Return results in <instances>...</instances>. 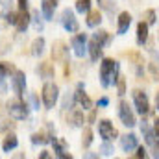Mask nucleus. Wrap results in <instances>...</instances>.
<instances>
[{
  "instance_id": "obj_35",
  "label": "nucleus",
  "mask_w": 159,
  "mask_h": 159,
  "mask_svg": "<svg viewBox=\"0 0 159 159\" xmlns=\"http://www.w3.org/2000/svg\"><path fill=\"white\" fill-rule=\"evenodd\" d=\"M137 152H135V157H146L148 154H146V148H143V146H137L135 148Z\"/></svg>"
},
{
  "instance_id": "obj_44",
  "label": "nucleus",
  "mask_w": 159,
  "mask_h": 159,
  "mask_svg": "<svg viewBox=\"0 0 159 159\" xmlns=\"http://www.w3.org/2000/svg\"><path fill=\"white\" fill-rule=\"evenodd\" d=\"M94 120H96V109H93L89 115V122H94Z\"/></svg>"
},
{
  "instance_id": "obj_34",
  "label": "nucleus",
  "mask_w": 159,
  "mask_h": 159,
  "mask_svg": "<svg viewBox=\"0 0 159 159\" xmlns=\"http://www.w3.org/2000/svg\"><path fill=\"white\" fill-rule=\"evenodd\" d=\"M126 56H128V57H129L137 67H141V65H143V57H141V54H137V52H129V54H126Z\"/></svg>"
},
{
  "instance_id": "obj_30",
  "label": "nucleus",
  "mask_w": 159,
  "mask_h": 159,
  "mask_svg": "<svg viewBox=\"0 0 159 159\" xmlns=\"http://www.w3.org/2000/svg\"><path fill=\"white\" fill-rule=\"evenodd\" d=\"M115 83H117L119 96H124V94H126V78H124L120 72H119V76H117V80H115Z\"/></svg>"
},
{
  "instance_id": "obj_45",
  "label": "nucleus",
  "mask_w": 159,
  "mask_h": 159,
  "mask_svg": "<svg viewBox=\"0 0 159 159\" xmlns=\"http://www.w3.org/2000/svg\"><path fill=\"white\" fill-rule=\"evenodd\" d=\"M0 4H2V6H4V7H7V6H9V4H11V0H0Z\"/></svg>"
},
{
  "instance_id": "obj_43",
  "label": "nucleus",
  "mask_w": 159,
  "mask_h": 159,
  "mask_svg": "<svg viewBox=\"0 0 159 159\" xmlns=\"http://www.w3.org/2000/svg\"><path fill=\"white\" fill-rule=\"evenodd\" d=\"M30 100H32V104H34V107H35V109H39V102H37V98H35V94H32V96H30Z\"/></svg>"
},
{
  "instance_id": "obj_27",
  "label": "nucleus",
  "mask_w": 159,
  "mask_h": 159,
  "mask_svg": "<svg viewBox=\"0 0 159 159\" xmlns=\"http://www.w3.org/2000/svg\"><path fill=\"white\" fill-rule=\"evenodd\" d=\"M93 39L98 41V43H100L102 46H106V44L109 43V39H111V37H109V34H107L106 30H98V32H96V34L93 35Z\"/></svg>"
},
{
  "instance_id": "obj_32",
  "label": "nucleus",
  "mask_w": 159,
  "mask_h": 159,
  "mask_svg": "<svg viewBox=\"0 0 159 159\" xmlns=\"http://www.w3.org/2000/svg\"><path fill=\"white\" fill-rule=\"evenodd\" d=\"M100 152H102V156H111L115 152V148H113V144H109V141H104V144L100 146Z\"/></svg>"
},
{
  "instance_id": "obj_1",
  "label": "nucleus",
  "mask_w": 159,
  "mask_h": 159,
  "mask_svg": "<svg viewBox=\"0 0 159 159\" xmlns=\"http://www.w3.org/2000/svg\"><path fill=\"white\" fill-rule=\"evenodd\" d=\"M117 76H119L117 61L111 57H104L100 63V83H102V87H109L111 83H115Z\"/></svg>"
},
{
  "instance_id": "obj_5",
  "label": "nucleus",
  "mask_w": 159,
  "mask_h": 159,
  "mask_svg": "<svg viewBox=\"0 0 159 159\" xmlns=\"http://www.w3.org/2000/svg\"><path fill=\"white\" fill-rule=\"evenodd\" d=\"M119 119H120V122H122L124 126H128V128H133V126L137 124V119H135L133 109H131L129 104L124 102V100L119 102Z\"/></svg>"
},
{
  "instance_id": "obj_29",
  "label": "nucleus",
  "mask_w": 159,
  "mask_h": 159,
  "mask_svg": "<svg viewBox=\"0 0 159 159\" xmlns=\"http://www.w3.org/2000/svg\"><path fill=\"white\" fill-rule=\"evenodd\" d=\"M143 19H144V22H146L148 26H152V24H156V22H157V15H156V11H154V9H146V11H144V15H143Z\"/></svg>"
},
{
  "instance_id": "obj_39",
  "label": "nucleus",
  "mask_w": 159,
  "mask_h": 159,
  "mask_svg": "<svg viewBox=\"0 0 159 159\" xmlns=\"http://www.w3.org/2000/svg\"><path fill=\"white\" fill-rule=\"evenodd\" d=\"M154 157H159V137L156 139V143H154Z\"/></svg>"
},
{
  "instance_id": "obj_3",
  "label": "nucleus",
  "mask_w": 159,
  "mask_h": 159,
  "mask_svg": "<svg viewBox=\"0 0 159 159\" xmlns=\"http://www.w3.org/2000/svg\"><path fill=\"white\" fill-rule=\"evenodd\" d=\"M6 109H7L9 117H13L15 120H24L28 117V107L20 100H9L6 104Z\"/></svg>"
},
{
  "instance_id": "obj_9",
  "label": "nucleus",
  "mask_w": 159,
  "mask_h": 159,
  "mask_svg": "<svg viewBox=\"0 0 159 159\" xmlns=\"http://www.w3.org/2000/svg\"><path fill=\"white\" fill-rule=\"evenodd\" d=\"M24 85H26V76L22 70H13V78H11V87L13 91L17 93V96H22L24 94Z\"/></svg>"
},
{
  "instance_id": "obj_38",
  "label": "nucleus",
  "mask_w": 159,
  "mask_h": 159,
  "mask_svg": "<svg viewBox=\"0 0 159 159\" xmlns=\"http://www.w3.org/2000/svg\"><path fill=\"white\" fill-rule=\"evenodd\" d=\"M6 17H7V19H6V20H7V22H9V24H15V20H17V13H7V15H6Z\"/></svg>"
},
{
  "instance_id": "obj_28",
  "label": "nucleus",
  "mask_w": 159,
  "mask_h": 159,
  "mask_svg": "<svg viewBox=\"0 0 159 159\" xmlns=\"http://www.w3.org/2000/svg\"><path fill=\"white\" fill-rule=\"evenodd\" d=\"M15 70V67L11 63H6V61H0V78L4 80L6 76H9L11 72Z\"/></svg>"
},
{
  "instance_id": "obj_8",
  "label": "nucleus",
  "mask_w": 159,
  "mask_h": 159,
  "mask_svg": "<svg viewBox=\"0 0 159 159\" xmlns=\"http://www.w3.org/2000/svg\"><path fill=\"white\" fill-rule=\"evenodd\" d=\"M52 59L57 63H65L69 59V46L63 41H56L52 46Z\"/></svg>"
},
{
  "instance_id": "obj_37",
  "label": "nucleus",
  "mask_w": 159,
  "mask_h": 159,
  "mask_svg": "<svg viewBox=\"0 0 159 159\" xmlns=\"http://www.w3.org/2000/svg\"><path fill=\"white\" fill-rule=\"evenodd\" d=\"M35 28H37V32H41L43 30V20H41V17H39V13H35Z\"/></svg>"
},
{
  "instance_id": "obj_11",
  "label": "nucleus",
  "mask_w": 159,
  "mask_h": 159,
  "mask_svg": "<svg viewBox=\"0 0 159 159\" xmlns=\"http://www.w3.org/2000/svg\"><path fill=\"white\" fill-rule=\"evenodd\" d=\"M74 100L78 102L83 109H93V100L87 96V93H85V89H83V83H78L76 93H74Z\"/></svg>"
},
{
  "instance_id": "obj_22",
  "label": "nucleus",
  "mask_w": 159,
  "mask_h": 159,
  "mask_svg": "<svg viewBox=\"0 0 159 159\" xmlns=\"http://www.w3.org/2000/svg\"><path fill=\"white\" fill-rule=\"evenodd\" d=\"M17 144H19V139L15 137V133H7L4 137V143H2V150L4 152H11L13 148H17Z\"/></svg>"
},
{
  "instance_id": "obj_24",
  "label": "nucleus",
  "mask_w": 159,
  "mask_h": 159,
  "mask_svg": "<svg viewBox=\"0 0 159 159\" xmlns=\"http://www.w3.org/2000/svg\"><path fill=\"white\" fill-rule=\"evenodd\" d=\"M141 131L144 133V141H146L150 146H154V143H156V139H157V137L154 135V129H152L148 124H144V122H143V124H141Z\"/></svg>"
},
{
  "instance_id": "obj_40",
  "label": "nucleus",
  "mask_w": 159,
  "mask_h": 159,
  "mask_svg": "<svg viewBox=\"0 0 159 159\" xmlns=\"http://www.w3.org/2000/svg\"><path fill=\"white\" fill-rule=\"evenodd\" d=\"M152 129H154V135H156V137H159V119L154 120V128H152Z\"/></svg>"
},
{
  "instance_id": "obj_12",
  "label": "nucleus",
  "mask_w": 159,
  "mask_h": 159,
  "mask_svg": "<svg viewBox=\"0 0 159 159\" xmlns=\"http://www.w3.org/2000/svg\"><path fill=\"white\" fill-rule=\"evenodd\" d=\"M120 146H122L124 152H133V150L139 146L137 135H135V133H126V135H122V137H120Z\"/></svg>"
},
{
  "instance_id": "obj_6",
  "label": "nucleus",
  "mask_w": 159,
  "mask_h": 159,
  "mask_svg": "<svg viewBox=\"0 0 159 159\" xmlns=\"http://www.w3.org/2000/svg\"><path fill=\"white\" fill-rule=\"evenodd\" d=\"M98 133H100V137L104 139V141H115L117 137H119V133H117V129H115V126H113V122L107 119H102L98 122Z\"/></svg>"
},
{
  "instance_id": "obj_42",
  "label": "nucleus",
  "mask_w": 159,
  "mask_h": 159,
  "mask_svg": "<svg viewBox=\"0 0 159 159\" xmlns=\"http://www.w3.org/2000/svg\"><path fill=\"white\" fill-rule=\"evenodd\" d=\"M19 9H28V0H19Z\"/></svg>"
},
{
  "instance_id": "obj_2",
  "label": "nucleus",
  "mask_w": 159,
  "mask_h": 159,
  "mask_svg": "<svg viewBox=\"0 0 159 159\" xmlns=\"http://www.w3.org/2000/svg\"><path fill=\"white\" fill-rule=\"evenodd\" d=\"M43 104L46 109H52L56 104H57V98H59V87L52 81H46L43 85Z\"/></svg>"
},
{
  "instance_id": "obj_4",
  "label": "nucleus",
  "mask_w": 159,
  "mask_h": 159,
  "mask_svg": "<svg viewBox=\"0 0 159 159\" xmlns=\"http://www.w3.org/2000/svg\"><path fill=\"white\" fill-rule=\"evenodd\" d=\"M131 94H133V104H135V107H137L139 115L146 117V115L150 113V100H148L146 93H144V91H141V89H135Z\"/></svg>"
},
{
  "instance_id": "obj_7",
  "label": "nucleus",
  "mask_w": 159,
  "mask_h": 159,
  "mask_svg": "<svg viewBox=\"0 0 159 159\" xmlns=\"http://www.w3.org/2000/svg\"><path fill=\"white\" fill-rule=\"evenodd\" d=\"M61 24H63V28H65L69 34H76V32L80 30L78 20H76L74 13H72L70 9H65V11L61 13Z\"/></svg>"
},
{
  "instance_id": "obj_25",
  "label": "nucleus",
  "mask_w": 159,
  "mask_h": 159,
  "mask_svg": "<svg viewBox=\"0 0 159 159\" xmlns=\"http://www.w3.org/2000/svg\"><path fill=\"white\" fill-rule=\"evenodd\" d=\"M44 52V39L43 37H37V39L32 43V54L34 56H41Z\"/></svg>"
},
{
  "instance_id": "obj_18",
  "label": "nucleus",
  "mask_w": 159,
  "mask_h": 159,
  "mask_svg": "<svg viewBox=\"0 0 159 159\" xmlns=\"http://www.w3.org/2000/svg\"><path fill=\"white\" fill-rule=\"evenodd\" d=\"M87 26L89 28H96L100 22H102V13L98 11V9H89L87 11Z\"/></svg>"
},
{
  "instance_id": "obj_23",
  "label": "nucleus",
  "mask_w": 159,
  "mask_h": 159,
  "mask_svg": "<svg viewBox=\"0 0 159 159\" xmlns=\"http://www.w3.org/2000/svg\"><path fill=\"white\" fill-rule=\"evenodd\" d=\"M52 133H44V131H37L32 135V143L34 144H46V143H52Z\"/></svg>"
},
{
  "instance_id": "obj_19",
  "label": "nucleus",
  "mask_w": 159,
  "mask_h": 159,
  "mask_svg": "<svg viewBox=\"0 0 159 159\" xmlns=\"http://www.w3.org/2000/svg\"><path fill=\"white\" fill-rule=\"evenodd\" d=\"M37 74L41 78H54V65L50 61H43L37 67Z\"/></svg>"
},
{
  "instance_id": "obj_48",
  "label": "nucleus",
  "mask_w": 159,
  "mask_h": 159,
  "mask_svg": "<svg viewBox=\"0 0 159 159\" xmlns=\"http://www.w3.org/2000/svg\"><path fill=\"white\" fill-rule=\"evenodd\" d=\"M0 81H2V78H0ZM4 89H6V85H4V83H0V91H4Z\"/></svg>"
},
{
  "instance_id": "obj_10",
  "label": "nucleus",
  "mask_w": 159,
  "mask_h": 159,
  "mask_svg": "<svg viewBox=\"0 0 159 159\" xmlns=\"http://www.w3.org/2000/svg\"><path fill=\"white\" fill-rule=\"evenodd\" d=\"M72 48H74V54L78 56V57H83L85 56V52H87V35L85 34H78L76 32V35L72 37Z\"/></svg>"
},
{
  "instance_id": "obj_31",
  "label": "nucleus",
  "mask_w": 159,
  "mask_h": 159,
  "mask_svg": "<svg viewBox=\"0 0 159 159\" xmlns=\"http://www.w3.org/2000/svg\"><path fill=\"white\" fill-rule=\"evenodd\" d=\"M91 9V0H76V11L87 13Z\"/></svg>"
},
{
  "instance_id": "obj_20",
  "label": "nucleus",
  "mask_w": 159,
  "mask_h": 159,
  "mask_svg": "<svg viewBox=\"0 0 159 159\" xmlns=\"http://www.w3.org/2000/svg\"><path fill=\"white\" fill-rule=\"evenodd\" d=\"M148 24L144 22V20H141L139 24H137V43L139 44H144L146 41H148Z\"/></svg>"
},
{
  "instance_id": "obj_41",
  "label": "nucleus",
  "mask_w": 159,
  "mask_h": 159,
  "mask_svg": "<svg viewBox=\"0 0 159 159\" xmlns=\"http://www.w3.org/2000/svg\"><path fill=\"white\" fill-rule=\"evenodd\" d=\"M107 104H109V100H107V98H106V96H104V98H100V100H98V106H100V107H106V106H107Z\"/></svg>"
},
{
  "instance_id": "obj_33",
  "label": "nucleus",
  "mask_w": 159,
  "mask_h": 159,
  "mask_svg": "<svg viewBox=\"0 0 159 159\" xmlns=\"http://www.w3.org/2000/svg\"><path fill=\"white\" fill-rule=\"evenodd\" d=\"M98 7H102L106 11H113L115 4H113V0H98Z\"/></svg>"
},
{
  "instance_id": "obj_26",
  "label": "nucleus",
  "mask_w": 159,
  "mask_h": 159,
  "mask_svg": "<svg viewBox=\"0 0 159 159\" xmlns=\"http://www.w3.org/2000/svg\"><path fill=\"white\" fill-rule=\"evenodd\" d=\"M93 144V129L91 128H83V137H81V146L89 148Z\"/></svg>"
},
{
  "instance_id": "obj_17",
  "label": "nucleus",
  "mask_w": 159,
  "mask_h": 159,
  "mask_svg": "<svg viewBox=\"0 0 159 159\" xmlns=\"http://www.w3.org/2000/svg\"><path fill=\"white\" fill-rule=\"evenodd\" d=\"M87 50H89V56H91L93 61H98V59L102 57V44H100L98 41L91 39L89 44H87Z\"/></svg>"
},
{
  "instance_id": "obj_13",
  "label": "nucleus",
  "mask_w": 159,
  "mask_h": 159,
  "mask_svg": "<svg viewBox=\"0 0 159 159\" xmlns=\"http://www.w3.org/2000/svg\"><path fill=\"white\" fill-rule=\"evenodd\" d=\"M30 20H32V17H30L28 9H20V11L17 13V20H15L17 30H19V32H26L28 26H30Z\"/></svg>"
},
{
  "instance_id": "obj_14",
  "label": "nucleus",
  "mask_w": 159,
  "mask_h": 159,
  "mask_svg": "<svg viewBox=\"0 0 159 159\" xmlns=\"http://www.w3.org/2000/svg\"><path fill=\"white\" fill-rule=\"evenodd\" d=\"M52 143H54V152H56V156L61 159H70L72 156L69 154V150H67V143L63 141V139H52Z\"/></svg>"
},
{
  "instance_id": "obj_47",
  "label": "nucleus",
  "mask_w": 159,
  "mask_h": 159,
  "mask_svg": "<svg viewBox=\"0 0 159 159\" xmlns=\"http://www.w3.org/2000/svg\"><path fill=\"white\" fill-rule=\"evenodd\" d=\"M156 107L159 109V91L156 93Z\"/></svg>"
},
{
  "instance_id": "obj_21",
  "label": "nucleus",
  "mask_w": 159,
  "mask_h": 159,
  "mask_svg": "<svg viewBox=\"0 0 159 159\" xmlns=\"http://www.w3.org/2000/svg\"><path fill=\"white\" fill-rule=\"evenodd\" d=\"M83 122H85L83 111H78V109H74V111L70 113V117H69V124H70L72 128H83Z\"/></svg>"
},
{
  "instance_id": "obj_15",
  "label": "nucleus",
  "mask_w": 159,
  "mask_h": 159,
  "mask_svg": "<svg viewBox=\"0 0 159 159\" xmlns=\"http://www.w3.org/2000/svg\"><path fill=\"white\" fill-rule=\"evenodd\" d=\"M41 9H43V15L46 20H50L54 17V11L57 9V0H43L41 2Z\"/></svg>"
},
{
  "instance_id": "obj_16",
  "label": "nucleus",
  "mask_w": 159,
  "mask_h": 159,
  "mask_svg": "<svg viewBox=\"0 0 159 159\" xmlns=\"http://www.w3.org/2000/svg\"><path fill=\"white\" fill-rule=\"evenodd\" d=\"M129 24H131V15H129L128 11H122V13L119 15V20H117V28H119V34H120V35L128 32Z\"/></svg>"
},
{
  "instance_id": "obj_36",
  "label": "nucleus",
  "mask_w": 159,
  "mask_h": 159,
  "mask_svg": "<svg viewBox=\"0 0 159 159\" xmlns=\"http://www.w3.org/2000/svg\"><path fill=\"white\" fill-rule=\"evenodd\" d=\"M150 72H152V78L154 80H159V70L154 63H150Z\"/></svg>"
},
{
  "instance_id": "obj_46",
  "label": "nucleus",
  "mask_w": 159,
  "mask_h": 159,
  "mask_svg": "<svg viewBox=\"0 0 159 159\" xmlns=\"http://www.w3.org/2000/svg\"><path fill=\"white\" fill-rule=\"evenodd\" d=\"M39 157H41V159H48V157H50V154H48V152H43Z\"/></svg>"
}]
</instances>
